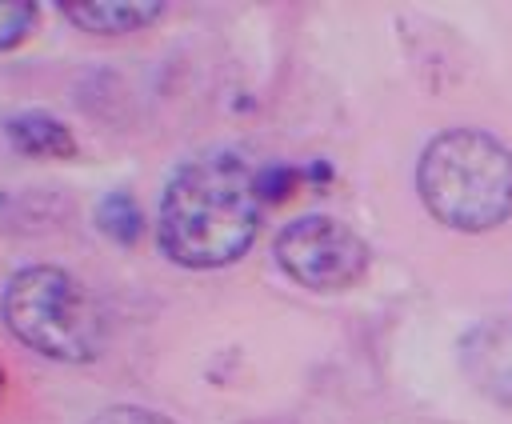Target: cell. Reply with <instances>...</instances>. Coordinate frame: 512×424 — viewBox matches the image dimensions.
Wrapping results in <instances>:
<instances>
[{
    "instance_id": "cell-6",
    "label": "cell",
    "mask_w": 512,
    "mask_h": 424,
    "mask_svg": "<svg viewBox=\"0 0 512 424\" xmlns=\"http://www.w3.org/2000/svg\"><path fill=\"white\" fill-rule=\"evenodd\" d=\"M60 12L92 36H128L164 16L160 0H60Z\"/></svg>"
},
{
    "instance_id": "cell-11",
    "label": "cell",
    "mask_w": 512,
    "mask_h": 424,
    "mask_svg": "<svg viewBox=\"0 0 512 424\" xmlns=\"http://www.w3.org/2000/svg\"><path fill=\"white\" fill-rule=\"evenodd\" d=\"M252 424H288V420H252Z\"/></svg>"
},
{
    "instance_id": "cell-3",
    "label": "cell",
    "mask_w": 512,
    "mask_h": 424,
    "mask_svg": "<svg viewBox=\"0 0 512 424\" xmlns=\"http://www.w3.org/2000/svg\"><path fill=\"white\" fill-rule=\"evenodd\" d=\"M8 332L60 364H92L108 344V316L92 288L60 264H24L0 296Z\"/></svg>"
},
{
    "instance_id": "cell-2",
    "label": "cell",
    "mask_w": 512,
    "mask_h": 424,
    "mask_svg": "<svg viewBox=\"0 0 512 424\" xmlns=\"http://www.w3.org/2000/svg\"><path fill=\"white\" fill-rule=\"evenodd\" d=\"M420 204L456 232H492L512 216V148L484 128L436 132L416 160Z\"/></svg>"
},
{
    "instance_id": "cell-9",
    "label": "cell",
    "mask_w": 512,
    "mask_h": 424,
    "mask_svg": "<svg viewBox=\"0 0 512 424\" xmlns=\"http://www.w3.org/2000/svg\"><path fill=\"white\" fill-rule=\"evenodd\" d=\"M40 20V4L32 0H0V52L20 48Z\"/></svg>"
},
{
    "instance_id": "cell-10",
    "label": "cell",
    "mask_w": 512,
    "mask_h": 424,
    "mask_svg": "<svg viewBox=\"0 0 512 424\" xmlns=\"http://www.w3.org/2000/svg\"><path fill=\"white\" fill-rule=\"evenodd\" d=\"M88 424H176L164 412H152L144 404H108L96 416H88Z\"/></svg>"
},
{
    "instance_id": "cell-12",
    "label": "cell",
    "mask_w": 512,
    "mask_h": 424,
    "mask_svg": "<svg viewBox=\"0 0 512 424\" xmlns=\"http://www.w3.org/2000/svg\"><path fill=\"white\" fill-rule=\"evenodd\" d=\"M0 392H4V372H0Z\"/></svg>"
},
{
    "instance_id": "cell-8",
    "label": "cell",
    "mask_w": 512,
    "mask_h": 424,
    "mask_svg": "<svg viewBox=\"0 0 512 424\" xmlns=\"http://www.w3.org/2000/svg\"><path fill=\"white\" fill-rule=\"evenodd\" d=\"M96 228L116 244H136L144 232V212L128 192H108L96 204Z\"/></svg>"
},
{
    "instance_id": "cell-5",
    "label": "cell",
    "mask_w": 512,
    "mask_h": 424,
    "mask_svg": "<svg viewBox=\"0 0 512 424\" xmlns=\"http://www.w3.org/2000/svg\"><path fill=\"white\" fill-rule=\"evenodd\" d=\"M460 360L468 380L492 404L512 408V316L476 324L460 344Z\"/></svg>"
},
{
    "instance_id": "cell-1",
    "label": "cell",
    "mask_w": 512,
    "mask_h": 424,
    "mask_svg": "<svg viewBox=\"0 0 512 424\" xmlns=\"http://www.w3.org/2000/svg\"><path fill=\"white\" fill-rule=\"evenodd\" d=\"M260 220L256 168L232 148H204L168 176L156 244L180 268H224L256 244Z\"/></svg>"
},
{
    "instance_id": "cell-4",
    "label": "cell",
    "mask_w": 512,
    "mask_h": 424,
    "mask_svg": "<svg viewBox=\"0 0 512 424\" xmlns=\"http://www.w3.org/2000/svg\"><path fill=\"white\" fill-rule=\"evenodd\" d=\"M272 256L280 272L308 292H344L360 284L372 260L364 236L352 224L336 216H320V212L288 220L276 232Z\"/></svg>"
},
{
    "instance_id": "cell-7",
    "label": "cell",
    "mask_w": 512,
    "mask_h": 424,
    "mask_svg": "<svg viewBox=\"0 0 512 424\" xmlns=\"http://www.w3.org/2000/svg\"><path fill=\"white\" fill-rule=\"evenodd\" d=\"M4 136L16 152L24 156H36V160H68L76 156V136L64 120H56L52 112L44 108H24V112H12L4 120Z\"/></svg>"
}]
</instances>
